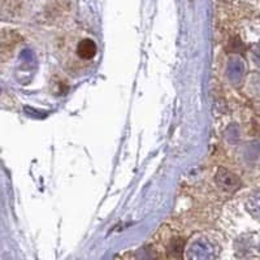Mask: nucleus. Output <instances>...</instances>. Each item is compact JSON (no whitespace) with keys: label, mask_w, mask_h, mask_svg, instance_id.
<instances>
[{"label":"nucleus","mask_w":260,"mask_h":260,"mask_svg":"<svg viewBox=\"0 0 260 260\" xmlns=\"http://www.w3.org/2000/svg\"><path fill=\"white\" fill-rule=\"evenodd\" d=\"M217 247L211 241L197 240L190 245L187 250V259L189 260H215L217 256Z\"/></svg>","instance_id":"nucleus-1"},{"label":"nucleus","mask_w":260,"mask_h":260,"mask_svg":"<svg viewBox=\"0 0 260 260\" xmlns=\"http://www.w3.org/2000/svg\"><path fill=\"white\" fill-rule=\"evenodd\" d=\"M245 74V62L240 57H234L228 64V77L231 78L232 82L237 83L242 80Z\"/></svg>","instance_id":"nucleus-2"},{"label":"nucleus","mask_w":260,"mask_h":260,"mask_svg":"<svg viewBox=\"0 0 260 260\" xmlns=\"http://www.w3.org/2000/svg\"><path fill=\"white\" fill-rule=\"evenodd\" d=\"M216 181L219 183L220 186L224 187L225 190H234L236 187H238L240 185V181L233 173L231 172H228L226 169L221 168L219 172H217V175H216Z\"/></svg>","instance_id":"nucleus-3"},{"label":"nucleus","mask_w":260,"mask_h":260,"mask_svg":"<svg viewBox=\"0 0 260 260\" xmlns=\"http://www.w3.org/2000/svg\"><path fill=\"white\" fill-rule=\"evenodd\" d=\"M77 52L82 59L90 60L92 59V57L95 56V53H96V45H95L94 41L86 38L80 42V45H78L77 47Z\"/></svg>","instance_id":"nucleus-4"},{"label":"nucleus","mask_w":260,"mask_h":260,"mask_svg":"<svg viewBox=\"0 0 260 260\" xmlns=\"http://www.w3.org/2000/svg\"><path fill=\"white\" fill-rule=\"evenodd\" d=\"M247 210L254 217L260 219V190L252 192L247 199Z\"/></svg>","instance_id":"nucleus-5"},{"label":"nucleus","mask_w":260,"mask_h":260,"mask_svg":"<svg viewBox=\"0 0 260 260\" xmlns=\"http://www.w3.org/2000/svg\"><path fill=\"white\" fill-rule=\"evenodd\" d=\"M255 60H256V62L259 64V67H260V53L259 55H255Z\"/></svg>","instance_id":"nucleus-6"}]
</instances>
